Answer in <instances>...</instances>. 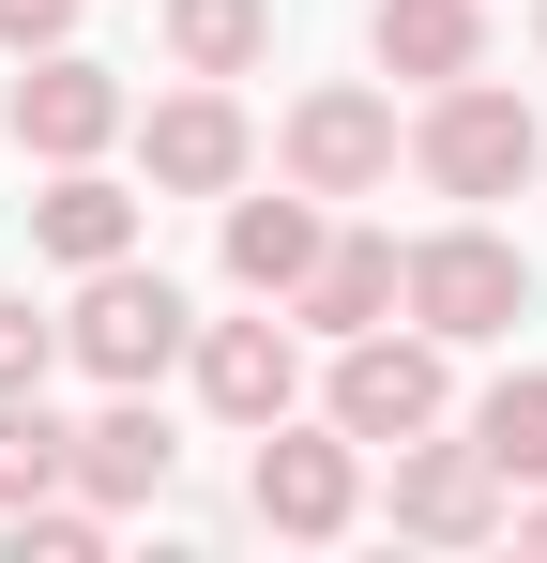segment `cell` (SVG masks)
I'll return each mask as SVG.
<instances>
[{
  "instance_id": "cell-18",
  "label": "cell",
  "mask_w": 547,
  "mask_h": 563,
  "mask_svg": "<svg viewBox=\"0 0 547 563\" xmlns=\"http://www.w3.org/2000/svg\"><path fill=\"white\" fill-rule=\"evenodd\" d=\"M62 472H77V427H46V396H0V518L46 503Z\"/></svg>"
},
{
  "instance_id": "cell-6",
  "label": "cell",
  "mask_w": 547,
  "mask_h": 563,
  "mask_svg": "<svg viewBox=\"0 0 547 563\" xmlns=\"http://www.w3.org/2000/svg\"><path fill=\"white\" fill-rule=\"evenodd\" d=\"M335 427H350V442H411V427H442V335H395V320L335 335Z\"/></svg>"
},
{
  "instance_id": "cell-22",
  "label": "cell",
  "mask_w": 547,
  "mask_h": 563,
  "mask_svg": "<svg viewBox=\"0 0 547 563\" xmlns=\"http://www.w3.org/2000/svg\"><path fill=\"white\" fill-rule=\"evenodd\" d=\"M517 533H533V549H547V503H533V518H517Z\"/></svg>"
},
{
  "instance_id": "cell-4",
  "label": "cell",
  "mask_w": 547,
  "mask_h": 563,
  "mask_svg": "<svg viewBox=\"0 0 547 563\" xmlns=\"http://www.w3.org/2000/svg\"><path fill=\"white\" fill-rule=\"evenodd\" d=\"M350 503H365V442H350V427L320 442V427H289V411H274L259 457H244V518L320 549V533H350Z\"/></svg>"
},
{
  "instance_id": "cell-14",
  "label": "cell",
  "mask_w": 547,
  "mask_h": 563,
  "mask_svg": "<svg viewBox=\"0 0 547 563\" xmlns=\"http://www.w3.org/2000/svg\"><path fill=\"white\" fill-rule=\"evenodd\" d=\"M365 46H380V77H426V92H442V77L487 62V15H471V0H380Z\"/></svg>"
},
{
  "instance_id": "cell-11",
  "label": "cell",
  "mask_w": 547,
  "mask_h": 563,
  "mask_svg": "<svg viewBox=\"0 0 547 563\" xmlns=\"http://www.w3.org/2000/svg\"><path fill=\"white\" fill-rule=\"evenodd\" d=\"M198 396H213L228 427H274V411L304 396V351H289V320H213V335H198Z\"/></svg>"
},
{
  "instance_id": "cell-13",
  "label": "cell",
  "mask_w": 547,
  "mask_h": 563,
  "mask_svg": "<svg viewBox=\"0 0 547 563\" xmlns=\"http://www.w3.org/2000/svg\"><path fill=\"white\" fill-rule=\"evenodd\" d=\"M228 275L259 289V305H289V289L320 275V198L289 184V198H228Z\"/></svg>"
},
{
  "instance_id": "cell-20",
  "label": "cell",
  "mask_w": 547,
  "mask_h": 563,
  "mask_svg": "<svg viewBox=\"0 0 547 563\" xmlns=\"http://www.w3.org/2000/svg\"><path fill=\"white\" fill-rule=\"evenodd\" d=\"M62 366V320H31V289H0V396H46Z\"/></svg>"
},
{
  "instance_id": "cell-7",
  "label": "cell",
  "mask_w": 547,
  "mask_h": 563,
  "mask_svg": "<svg viewBox=\"0 0 547 563\" xmlns=\"http://www.w3.org/2000/svg\"><path fill=\"white\" fill-rule=\"evenodd\" d=\"M289 184L304 198H365V184H395V92H304L289 107Z\"/></svg>"
},
{
  "instance_id": "cell-12",
  "label": "cell",
  "mask_w": 547,
  "mask_h": 563,
  "mask_svg": "<svg viewBox=\"0 0 547 563\" xmlns=\"http://www.w3.org/2000/svg\"><path fill=\"white\" fill-rule=\"evenodd\" d=\"M395 305H411V260H395L380 229L320 244V275L289 289V320H304V335H365V320H395Z\"/></svg>"
},
{
  "instance_id": "cell-16",
  "label": "cell",
  "mask_w": 547,
  "mask_h": 563,
  "mask_svg": "<svg viewBox=\"0 0 547 563\" xmlns=\"http://www.w3.org/2000/svg\"><path fill=\"white\" fill-rule=\"evenodd\" d=\"M274 46V0H168V62L182 77H244Z\"/></svg>"
},
{
  "instance_id": "cell-5",
  "label": "cell",
  "mask_w": 547,
  "mask_h": 563,
  "mask_svg": "<svg viewBox=\"0 0 547 563\" xmlns=\"http://www.w3.org/2000/svg\"><path fill=\"white\" fill-rule=\"evenodd\" d=\"M0 122H15V153H46V168H91L137 107H122V77L107 62H77V46H31L15 62V92H0Z\"/></svg>"
},
{
  "instance_id": "cell-8",
  "label": "cell",
  "mask_w": 547,
  "mask_h": 563,
  "mask_svg": "<svg viewBox=\"0 0 547 563\" xmlns=\"http://www.w3.org/2000/svg\"><path fill=\"white\" fill-rule=\"evenodd\" d=\"M395 533H426V549H471V533H502V472L487 442H395Z\"/></svg>"
},
{
  "instance_id": "cell-21",
  "label": "cell",
  "mask_w": 547,
  "mask_h": 563,
  "mask_svg": "<svg viewBox=\"0 0 547 563\" xmlns=\"http://www.w3.org/2000/svg\"><path fill=\"white\" fill-rule=\"evenodd\" d=\"M0 46L31 62V46H77V0H0Z\"/></svg>"
},
{
  "instance_id": "cell-2",
  "label": "cell",
  "mask_w": 547,
  "mask_h": 563,
  "mask_svg": "<svg viewBox=\"0 0 547 563\" xmlns=\"http://www.w3.org/2000/svg\"><path fill=\"white\" fill-rule=\"evenodd\" d=\"M533 153H547L533 107L502 92L487 62H471V77H442V107L411 122V168H426L442 198H517V184H533Z\"/></svg>"
},
{
  "instance_id": "cell-17",
  "label": "cell",
  "mask_w": 547,
  "mask_h": 563,
  "mask_svg": "<svg viewBox=\"0 0 547 563\" xmlns=\"http://www.w3.org/2000/svg\"><path fill=\"white\" fill-rule=\"evenodd\" d=\"M471 442H487V472L502 487H547V380H487V411H471Z\"/></svg>"
},
{
  "instance_id": "cell-3",
  "label": "cell",
  "mask_w": 547,
  "mask_h": 563,
  "mask_svg": "<svg viewBox=\"0 0 547 563\" xmlns=\"http://www.w3.org/2000/svg\"><path fill=\"white\" fill-rule=\"evenodd\" d=\"M62 351H77L91 380H168L182 351H198V320H182V289H168V275H137V260H91L77 320H62Z\"/></svg>"
},
{
  "instance_id": "cell-9",
  "label": "cell",
  "mask_w": 547,
  "mask_h": 563,
  "mask_svg": "<svg viewBox=\"0 0 547 563\" xmlns=\"http://www.w3.org/2000/svg\"><path fill=\"white\" fill-rule=\"evenodd\" d=\"M137 153H153V184H168V198H228L259 137H244V107H228V77H198V92H168L153 122H137Z\"/></svg>"
},
{
  "instance_id": "cell-1",
  "label": "cell",
  "mask_w": 547,
  "mask_h": 563,
  "mask_svg": "<svg viewBox=\"0 0 547 563\" xmlns=\"http://www.w3.org/2000/svg\"><path fill=\"white\" fill-rule=\"evenodd\" d=\"M411 320H426L442 351L517 335V320H533V244H502L487 213H471V229H426V244H411Z\"/></svg>"
},
{
  "instance_id": "cell-15",
  "label": "cell",
  "mask_w": 547,
  "mask_h": 563,
  "mask_svg": "<svg viewBox=\"0 0 547 563\" xmlns=\"http://www.w3.org/2000/svg\"><path fill=\"white\" fill-rule=\"evenodd\" d=\"M31 244L77 260V275H91V260H137V198L107 184V168H62V184L31 198Z\"/></svg>"
},
{
  "instance_id": "cell-10",
  "label": "cell",
  "mask_w": 547,
  "mask_h": 563,
  "mask_svg": "<svg viewBox=\"0 0 547 563\" xmlns=\"http://www.w3.org/2000/svg\"><path fill=\"white\" fill-rule=\"evenodd\" d=\"M168 457H182V442H168V411H153V380H107V411L77 427V487L122 518V503H153V487H168Z\"/></svg>"
},
{
  "instance_id": "cell-19",
  "label": "cell",
  "mask_w": 547,
  "mask_h": 563,
  "mask_svg": "<svg viewBox=\"0 0 547 563\" xmlns=\"http://www.w3.org/2000/svg\"><path fill=\"white\" fill-rule=\"evenodd\" d=\"M107 549V503H15V563H91Z\"/></svg>"
}]
</instances>
